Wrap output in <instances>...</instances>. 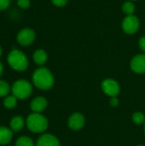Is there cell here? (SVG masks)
Listing matches in <instances>:
<instances>
[{"mask_svg": "<svg viewBox=\"0 0 145 146\" xmlns=\"http://www.w3.org/2000/svg\"><path fill=\"white\" fill-rule=\"evenodd\" d=\"M10 1L11 0H0V11L8 9L10 5Z\"/></svg>", "mask_w": 145, "mask_h": 146, "instance_id": "obj_22", "label": "cell"}, {"mask_svg": "<svg viewBox=\"0 0 145 146\" xmlns=\"http://www.w3.org/2000/svg\"><path fill=\"white\" fill-rule=\"evenodd\" d=\"M101 86H102V90L103 91V92L111 98L116 97L121 92V86L119 83L113 79L104 80L102 82Z\"/></svg>", "mask_w": 145, "mask_h": 146, "instance_id": "obj_7", "label": "cell"}, {"mask_svg": "<svg viewBox=\"0 0 145 146\" xmlns=\"http://www.w3.org/2000/svg\"><path fill=\"white\" fill-rule=\"evenodd\" d=\"M30 0H17V4L21 9H26L30 7Z\"/></svg>", "mask_w": 145, "mask_h": 146, "instance_id": "obj_20", "label": "cell"}, {"mask_svg": "<svg viewBox=\"0 0 145 146\" xmlns=\"http://www.w3.org/2000/svg\"><path fill=\"white\" fill-rule=\"evenodd\" d=\"M140 27V21L139 19L134 15H126L121 23V28L123 32L126 34L132 35L135 34Z\"/></svg>", "mask_w": 145, "mask_h": 146, "instance_id": "obj_5", "label": "cell"}, {"mask_svg": "<svg viewBox=\"0 0 145 146\" xmlns=\"http://www.w3.org/2000/svg\"><path fill=\"white\" fill-rule=\"evenodd\" d=\"M3 66L2 62H0V76H1L2 74H3Z\"/></svg>", "mask_w": 145, "mask_h": 146, "instance_id": "obj_25", "label": "cell"}, {"mask_svg": "<svg viewBox=\"0 0 145 146\" xmlns=\"http://www.w3.org/2000/svg\"><path fill=\"white\" fill-rule=\"evenodd\" d=\"M85 118L79 112L73 113L68 120V125L69 128H71L73 131H79L82 129L85 126Z\"/></svg>", "mask_w": 145, "mask_h": 146, "instance_id": "obj_8", "label": "cell"}, {"mask_svg": "<svg viewBox=\"0 0 145 146\" xmlns=\"http://www.w3.org/2000/svg\"><path fill=\"white\" fill-rule=\"evenodd\" d=\"M36 38L35 32L31 28H23L16 35L17 42L22 46H28L31 45Z\"/></svg>", "mask_w": 145, "mask_h": 146, "instance_id": "obj_6", "label": "cell"}, {"mask_svg": "<svg viewBox=\"0 0 145 146\" xmlns=\"http://www.w3.org/2000/svg\"><path fill=\"white\" fill-rule=\"evenodd\" d=\"M138 46H139V49L145 53V36H143L139 38V41H138Z\"/></svg>", "mask_w": 145, "mask_h": 146, "instance_id": "obj_23", "label": "cell"}, {"mask_svg": "<svg viewBox=\"0 0 145 146\" xmlns=\"http://www.w3.org/2000/svg\"><path fill=\"white\" fill-rule=\"evenodd\" d=\"M16 104H17V98L14 95L7 97L3 100V106L6 109L12 110L16 106Z\"/></svg>", "mask_w": 145, "mask_h": 146, "instance_id": "obj_17", "label": "cell"}, {"mask_svg": "<svg viewBox=\"0 0 145 146\" xmlns=\"http://www.w3.org/2000/svg\"><path fill=\"white\" fill-rule=\"evenodd\" d=\"M9 65L15 71H25L28 67V59L26 56L20 50H12L7 57Z\"/></svg>", "mask_w": 145, "mask_h": 146, "instance_id": "obj_3", "label": "cell"}, {"mask_svg": "<svg viewBox=\"0 0 145 146\" xmlns=\"http://www.w3.org/2000/svg\"><path fill=\"white\" fill-rule=\"evenodd\" d=\"M12 93L17 99H26L29 98L32 92V86L31 83L26 80H16L12 86Z\"/></svg>", "mask_w": 145, "mask_h": 146, "instance_id": "obj_4", "label": "cell"}, {"mask_svg": "<svg viewBox=\"0 0 145 146\" xmlns=\"http://www.w3.org/2000/svg\"><path fill=\"white\" fill-rule=\"evenodd\" d=\"M32 59L37 65L42 66L46 62V61L48 59V55L44 50L38 49L34 51V53L32 55Z\"/></svg>", "mask_w": 145, "mask_h": 146, "instance_id": "obj_13", "label": "cell"}, {"mask_svg": "<svg viewBox=\"0 0 145 146\" xmlns=\"http://www.w3.org/2000/svg\"><path fill=\"white\" fill-rule=\"evenodd\" d=\"M51 3L56 6V7H59V8H62V7H64L66 6V4L68 3V0H50Z\"/></svg>", "mask_w": 145, "mask_h": 146, "instance_id": "obj_21", "label": "cell"}, {"mask_svg": "<svg viewBox=\"0 0 145 146\" xmlns=\"http://www.w3.org/2000/svg\"><path fill=\"white\" fill-rule=\"evenodd\" d=\"M132 121L136 125H142L145 122V115L142 112H135L132 116Z\"/></svg>", "mask_w": 145, "mask_h": 146, "instance_id": "obj_18", "label": "cell"}, {"mask_svg": "<svg viewBox=\"0 0 145 146\" xmlns=\"http://www.w3.org/2000/svg\"><path fill=\"white\" fill-rule=\"evenodd\" d=\"M121 9L126 15H134L135 5H134L133 2L128 0V1H126L123 3V4L121 6Z\"/></svg>", "mask_w": 145, "mask_h": 146, "instance_id": "obj_15", "label": "cell"}, {"mask_svg": "<svg viewBox=\"0 0 145 146\" xmlns=\"http://www.w3.org/2000/svg\"><path fill=\"white\" fill-rule=\"evenodd\" d=\"M36 146H61V144L56 136L50 133H45L38 139Z\"/></svg>", "mask_w": 145, "mask_h": 146, "instance_id": "obj_10", "label": "cell"}, {"mask_svg": "<svg viewBox=\"0 0 145 146\" xmlns=\"http://www.w3.org/2000/svg\"><path fill=\"white\" fill-rule=\"evenodd\" d=\"M24 124H25V121H24L23 117H21L20 115H16L11 119L9 126H10V129L12 131L19 132L24 127Z\"/></svg>", "mask_w": 145, "mask_h": 146, "instance_id": "obj_14", "label": "cell"}, {"mask_svg": "<svg viewBox=\"0 0 145 146\" xmlns=\"http://www.w3.org/2000/svg\"><path fill=\"white\" fill-rule=\"evenodd\" d=\"M144 133H145V122H144Z\"/></svg>", "mask_w": 145, "mask_h": 146, "instance_id": "obj_29", "label": "cell"}, {"mask_svg": "<svg viewBox=\"0 0 145 146\" xmlns=\"http://www.w3.org/2000/svg\"><path fill=\"white\" fill-rule=\"evenodd\" d=\"M109 104L112 107H117L120 104L119 102V99L116 98V97H112L110 98V101H109Z\"/></svg>", "mask_w": 145, "mask_h": 146, "instance_id": "obj_24", "label": "cell"}, {"mask_svg": "<svg viewBox=\"0 0 145 146\" xmlns=\"http://www.w3.org/2000/svg\"><path fill=\"white\" fill-rule=\"evenodd\" d=\"M2 54H3V50H2V47L0 46V57H1V56H2Z\"/></svg>", "mask_w": 145, "mask_h": 146, "instance_id": "obj_26", "label": "cell"}, {"mask_svg": "<svg viewBox=\"0 0 145 146\" xmlns=\"http://www.w3.org/2000/svg\"><path fill=\"white\" fill-rule=\"evenodd\" d=\"M138 146H145V145H138Z\"/></svg>", "mask_w": 145, "mask_h": 146, "instance_id": "obj_28", "label": "cell"}, {"mask_svg": "<svg viewBox=\"0 0 145 146\" xmlns=\"http://www.w3.org/2000/svg\"><path fill=\"white\" fill-rule=\"evenodd\" d=\"M32 82L34 86L40 90H49L55 83L52 73L46 68H37L32 74Z\"/></svg>", "mask_w": 145, "mask_h": 146, "instance_id": "obj_1", "label": "cell"}, {"mask_svg": "<svg viewBox=\"0 0 145 146\" xmlns=\"http://www.w3.org/2000/svg\"><path fill=\"white\" fill-rule=\"evenodd\" d=\"M26 127L29 131L34 133H41L48 128V120L45 116L39 113H32L29 115L26 121Z\"/></svg>", "mask_w": 145, "mask_h": 146, "instance_id": "obj_2", "label": "cell"}, {"mask_svg": "<svg viewBox=\"0 0 145 146\" xmlns=\"http://www.w3.org/2000/svg\"><path fill=\"white\" fill-rule=\"evenodd\" d=\"M48 102L44 97H37L32 100L30 107L34 113H39L47 108Z\"/></svg>", "mask_w": 145, "mask_h": 146, "instance_id": "obj_11", "label": "cell"}, {"mask_svg": "<svg viewBox=\"0 0 145 146\" xmlns=\"http://www.w3.org/2000/svg\"><path fill=\"white\" fill-rule=\"evenodd\" d=\"M13 133L10 128L0 126V145H6L10 143Z\"/></svg>", "mask_w": 145, "mask_h": 146, "instance_id": "obj_12", "label": "cell"}, {"mask_svg": "<svg viewBox=\"0 0 145 146\" xmlns=\"http://www.w3.org/2000/svg\"><path fill=\"white\" fill-rule=\"evenodd\" d=\"M129 1H132V2H134V1H137V0H129Z\"/></svg>", "mask_w": 145, "mask_h": 146, "instance_id": "obj_27", "label": "cell"}, {"mask_svg": "<svg viewBox=\"0 0 145 146\" xmlns=\"http://www.w3.org/2000/svg\"><path fill=\"white\" fill-rule=\"evenodd\" d=\"M15 146H35L33 140L27 137V136H21L20 137L16 142H15Z\"/></svg>", "mask_w": 145, "mask_h": 146, "instance_id": "obj_16", "label": "cell"}, {"mask_svg": "<svg viewBox=\"0 0 145 146\" xmlns=\"http://www.w3.org/2000/svg\"><path fill=\"white\" fill-rule=\"evenodd\" d=\"M9 92H10L9 85L6 81L0 80V98L8 95Z\"/></svg>", "mask_w": 145, "mask_h": 146, "instance_id": "obj_19", "label": "cell"}, {"mask_svg": "<svg viewBox=\"0 0 145 146\" xmlns=\"http://www.w3.org/2000/svg\"><path fill=\"white\" fill-rule=\"evenodd\" d=\"M130 67L136 74H145V53L138 54L131 60Z\"/></svg>", "mask_w": 145, "mask_h": 146, "instance_id": "obj_9", "label": "cell"}]
</instances>
